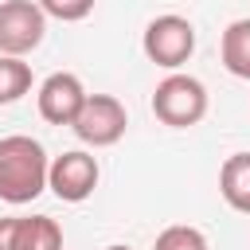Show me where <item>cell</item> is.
<instances>
[{"mask_svg": "<svg viewBox=\"0 0 250 250\" xmlns=\"http://www.w3.org/2000/svg\"><path fill=\"white\" fill-rule=\"evenodd\" d=\"M47 172H51V156L35 137L27 133L0 137V199L4 203L23 207L39 199L47 191Z\"/></svg>", "mask_w": 250, "mask_h": 250, "instance_id": "obj_1", "label": "cell"}, {"mask_svg": "<svg viewBox=\"0 0 250 250\" xmlns=\"http://www.w3.org/2000/svg\"><path fill=\"white\" fill-rule=\"evenodd\" d=\"M152 117L168 129H191L207 117V86L195 74H164L152 90Z\"/></svg>", "mask_w": 250, "mask_h": 250, "instance_id": "obj_2", "label": "cell"}, {"mask_svg": "<svg viewBox=\"0 0 250 250\" xmlns=\"http://www.w3.org/2000/svg\"><path fill=\"white\" fill-rule=\"evenodd\" d=\"M141 51H145L148 62H156L164 70H180L195 55V27H191V20L188 16H176V12L152 16L145 23Z\"/></svg>", "mask_w": 250, "mask_h": 250, "instance_id": "obj_3", "label": "cell"}, {"mask_svg": "<svg viewBox=\"0 0 250 250\" xmlns=\"http://www.w3.org/2000/svg\"><path fill=\"white\" fill-rule=\"evenodd\" d=\"M47 35V12L35 0H0V55L23 59Z\"/></svg>", "mask_w": 250, "mask_h": 250, "instance_id": "obj_4", "label": "cell"}, {"mask_svg": "<svg viewBox=\"0 0 250 250\" xmlns=\"http://www.w3.org/2000/svg\"><path fill=\"white\" fill-rule=\"evenodd\" d=\"M125 125H129V113L125 105L113 98V94H90L82 113L74 117V137L90 148H109L125 137Z\"/></svg>", "mask_w": 250, "mask_h": 250, "instance_id": "obj_5", "label": "cell"}, {"mask_svg": "<svg viewBox=\"0 0 250 250\" xmlns=\"http://www.w3.org/2000/svg\"><path fill=\"white\" fill-rule=\"evenodd\" d=\"M102 180V168L98 160L86 152V148H70L62 156H51V172H47V188L62 199V203H86L94 195Z\"/></svg>", "mask_w": 250, "mask_h": 250, "instance_id": "obj_6", "label": "cell"}, {"mask_svg": "<svg viewBox=\"0 0 250 250\" xmlns=\"http://www.w3.org/2000/svg\"><path fill=\"white\" fill-rule=\"evenodd\" d=\"M86 86L78 74L70 70H55L39 82V94H35V105H39V117L47 125H74V117L82 113L86 105Z\"/></svg>", "mask_w": 250, "mask_h": 250, "instance_id": "obj_7", "label": "cell"}, {"mask_svg": "<svg viewBox=\"0 0 250 250\" xmlns=\"http://www.w3.org/2000/svg\"><path fill=\"white\" fill-rule=\"evenodd\" d=\"M219 195L230 211L250 215V152H230L219 168Z\"/></svg>", "mask_w": 250, "mask_h": 250, "instance_id": "obj_8", "label": "cell"}, {"mask_svg": "<svg viewBox=\"0 0 250 250\" xmlns=\"http://www.w3.org/2000/svg\"><path fill=\"white\" fill-rule=\"evenodd\" d=\"M219 59L227 74L250 82V20H230L223 39H219Z\"/></svg>", "mask_w": 250, "mask_h": 250, "instance_id": "obj_9", "label": "cell"}, {"mask_svg": "<svg viewBox=\"0 0 250 250\" xmlns=\"http://www.w3.org/2000/svg\"><path fill=\"white\" fill-rule=\"evenodd\" d=\"M16 250H62V230L51 215H20Z\"/></svg>", "mask_w": 250, "mask_h": 250, "instance_id": "obj_10", "label": "cell"}, {"mask_svg": "<svg viewBox=\"0 0 250 250\" xmlns=\"http://www.w3.org/2000/svg\"><path fill=\"white\" fill-rule=\"evenodd\" d=\"M27 90H31V66H27L23 59L0 55V105L20 102Z\"/></svg>", "mask_w": 250, "mask_h": 250, "instance_id": "obj_11", "label": "cell"}, {"mask_svg": "<svg viewBox=\"0 0 250 250\" xmlns=\"http://www.w3.org/2000/svg\"><path fill=\"white\" fill-rule=\"evenodd\" d=\"M152 250H211L207 246V234L199 227H188V223H176V227H164L152 242Z\"/></svg>", "mask_w": 250, "mask_h": 250, "instance_id": "obj_12", "label": "cell"}, {"mask_svg": "<svg viewBox=\"0 0 250 250\" xmlns=\"http://www.w3.org/2000/svg\"><path fill=\"white\" fill-rule=\"evenodd\" d=\"M35 4L47 12V20H62V23H78L94 12V0H35Z\"/></svg>", "mask_w": 250, "mask_h": 250, "instance_id": "obj_13", "label": "cell"}, {"mask_svg": "<svg viewBox=\"0 0 250 250\" xmlns=\"http://www.w3.org/2000/svg\"><path fill=\"white\" fill-rule=\"evenodd\" d=\"M16 230H20V215H4L0 219V250H16Z\"/></svg>", "mask_w": 250, "mask_h": 250, "instance_id": "obj_14", "label": "cell"}, {"mask_svg": "<svg viewBox=\"0 0 250 250\" xmlns=\"http://www.w3.org/2000/svg\"><path fill=\"white\" fill-rule=\"evenodd\" d=\"M105 250H133V246H125V242H113V246H105Z\"/></svg>", "mask_w": 250, "mask_h": 250, "instance_id": "obj_15", "label": "cell"}]
</instances>
